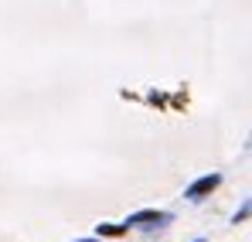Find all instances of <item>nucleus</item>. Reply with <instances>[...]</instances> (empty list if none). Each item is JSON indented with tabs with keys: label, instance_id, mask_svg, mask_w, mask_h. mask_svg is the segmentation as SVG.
Instances as JSON below:
<instances>
[{
	"label": "nucleus",
	"instance_id": "f257e3e1",
	"mask_svg": "<svg viewBox=\"0 0 252 242\" xmlns=\"http://www.w3.org/2000/svg\"><path fill=\"white\" fill-rule=\"evenodd\" d=\"M218 184H221V174H211V177H205V181H198V184H191V188H188V198H191V202H198V198H205L208 191H215Z\"/></svg>",
	"mask_w": 252,
	"mask_h": 242
},
{
	"label": "nucleus",
	"instance_id": "f03ea898",
	"mask_svg": "<svg viewBox=\"0 0 252 242\" xmlns=\"http://www.w3.org/2000/svg\"><path fill=\"white\" fill-rule=\"evenodd\" d=\"M198 242H205V239H198Z\"/></svg>",
	"mask_w": 252,
	"mask_h": 242
}]
</instances>
